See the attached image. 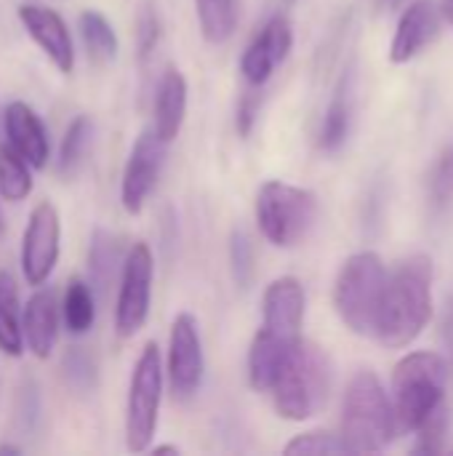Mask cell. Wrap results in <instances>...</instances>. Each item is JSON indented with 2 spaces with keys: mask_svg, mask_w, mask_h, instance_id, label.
Wrapping results in <instances>:
<instances>
[{
  "mask_svg": "<svg viewBox=\"0 0 453 456\" xmlns=\"http://www.w3.org/2000/svg\"><path fill=\"white\" fill-rule=\"evenodd\" d=\"M433 315V262L422 254L406 259L390 278L374 337L400 350L419 339Z\"/></svg>",
  "mask_w": 453,
  "mask_h": 456,
  "instance_id": "cell-1",
  "label": "cell"
},
{
  "mask_svg": "<svg viewBox=\"0 0 453 456\" xmlns=\"http://www.w3.org/2000/svg\"><path fill=\"white\" fill-rule=\"evenodd\" d=\"M400 430L395 403L374 371H358L342 403V438L350 454H379Z\"/></svg>",
  "mask_w": 453,
  "mask_h": 456,
  "instance_id": "cell-2",
  "label": "cell"
},
{
  "mask_svg": "<svg viewBox=\"0 0 453 456\" xmlns=\"http://www.w3.org/2000/svg\"><path fill=\"white\" fill-rule=\"evenodd\" d=\"M331 390V361L310 339H299L280 379L272 387L275 411L288 422L312 419L328 398Z\"/></svg>",
  "mask_w": 453,
  "mask_h": 456,
  "instance_id": "cell-3",
  "label": "cell"
},
{
  "mask_svg": "<svg viewBox=\"0 0 453 456\" xmlns=\"http://www.w3.org/2000/svg\"><path fill=\"white\" fill-rule=\"evenodd\" d=\"M387 270L379 254L360 251L352 254L334 283V307L342 318V323L366 337L376 331V318L382 310L384 289H387Z\"/></svg>",
  "mask_w": 453,
  "mask_h": 456,
  "instance_id": "cell-4",
  "label": "cell"
},
{
  "mask_svg": "<svg viewBox=\"0 0 453 456\" xmlns=\"http://www.w3.org/2000/svg\"><path fill=\"white\" fill-rule=\"evenodd\" d=\"M449 366L443 355L422 350L406 355L392 374V398L400 430L417 433L441 406L446 395Z\"/></svg>",
  "mask_w": 453,
  "mask_h": 456,
  "instance_id": "cell-5",
  "label": "cell"
},
{
  "mask_svg": "<svg viewBox=\"0 0 453 456\" xmlns=\"http://www.w3.org/2000/svg\"><path fill=\"white\" fill-rule=\"evenodd\" d=\"M318 198L315 192L288 184V182H264L256 195V222L262 235L278 246H296L315 224Z\"/></svg>",
  "mask_w": 453,
  "mask_h": 456,
  "instance_id": "cell-6",
  "label": "cell"
},
{
  "mask_svg": "<svg viewBox=\"0 0 453 456\" xmlns=\"http://www.w3.org/2000/svg\"><path fill=\"white\" fill-rule=\"evenodd\" d=\"M160 401H163V358H160V347L155 342H147L142 355L136 358L131 385H128V401H125V449L128 452L142 454L150 449L158 433Z\"/></svg>",
  "mask_w": 453,
  "mask_h": 456,
  "instance_id": "cell-7",
  "label": "cell"
},
{
  "mask_svg": "<svg viewBox=\"0 0 453 456\" xmlns=\"http://www.w3.org/2000/svg\"><path fill=\"white\" fill-rule=\"evenodd\" d=\"M152 278H155V259L150 246L133 243L123 259V270L117 278V299H115L117 337L131 339L147 323L150 305H152Z\"/></svg>",
  "mask_w": 453,
  "mask_h": 456,
  "instance_id": "cell-8",
  "label": "cell"
},
{
  "mask_svg": "<svg viewBox=\"0 0 453 456\" xmlns=\"http://www.w3.org/2000/svg\"><path fill=\"white\" fill-rule=\"evenodd\" d=\"M61 256V219L51 200H40L27 219L24 235H21V275L27 286L40 289L53 275Z\"/></svg>",
  "mask_w": 453,
  "mask_h": 456,
  "instance_id": "cell-9",
  "label": "cell"
},
{
  "mask_svg": "<svg viewBox=\"0 0 453 456\" xmlns=\"http://www.w3.org/2000/svg\"><path fill=\"white\" fill-rule=\"evenodd\" d=\"M168 385L176 401H190L206 374V358H203V342L195 315L179 313L171 323L168 337Z\"/></svg>",
  "mask_w": 453,
  "mask_h": 456,
  "instance_id": "cell-10",
  "label": "cell"
},
{
  "mask_svg": "<svg viewBox=\"0 0 453 456\" xmlns=\"http://www.w3.org/2000/svg\"><path fill=\"white\" fill-rule=\"evenodd\" d=\"M166 147L168 142H163L155 128H144L136 136L120 179V203L125 214L136 216L147 206L166 163Z\"/></svg>",
  "mask_w": 453,
  "mask_h": 456,
  "instance_id": "cell-11",
  "label": "cell"
},
{
  "mask_svg": "<svg viewBox=\"0 0 453 456\" xmlns=\"http://www.w3.org/2000/svg\"><path fill=\"white\" fill-rule=\"evenodd\" d=\"M16 13H19L21 27L32 37V43L48 56V61L59 72L69 75L75 69V40L61 13H56L48 5H35V3H21Z\"/></svg>",
  "mask_w": 453,
  "mask_h": 456,
  "instance_id": "cell-12",
  "label": "cell"
},
{
  "mask_svg": "<svg viewBox=\"0 0 453 456\" xmlns=\"http://www.w3.org/2000/svg\"><path fill=\"white\" fill-rule=\"evenodd\" d=\"M291 45H294L291 21L286 16H272L259 29V35L248 43V48L240 59V72H243L246 83L254 88H262L272 77L278 64L286 61V56L291 53Z\"/></svg>",
  "mask_w": 453,
  "mask_h": 456,
  "instance_id": "cell-13",
  "label": "cell"
},
{
  "mask_svg": "<svg viewBox=\"0 0 453 456\" xmlns=\"http://www.w3.org/2000/svg\"><path fill=\"white\" fill-rule=\"evenodd\" d=\"M3 131L5 142L35 168L43 171L51 158V139L43 118L21 99L8 102L3 110Z\"/></svg>",
  "mask_w": 453,
  "mask_h": 456,
  "instance_id": "cell-14",
  "label": "cell"
},
{
  "mask_svg": "<svg viewBox=\"0 0 453 456\" xmlns=\"http://www.w3.org/2000/svg\"><path fill=\"white\" fill-rule=\"evenodd\" d=\"M59 321H61V305L53 289H35L32 297L21 307V331L24 345L37 361H48L59 342Z\"/></svg>",
  "mask_w": 453,
  "mask_h": 456,
  "instance_id": "cell-15",
  "label": "cell"
},
{
  "mask_svg": "<svg viewBox=\"0 0 453 456\" xmlns=\"http://www.w3.org/2000/svg\"><path fill=\"white\" fill-rule=\"evenodd\" d=\"M441 35V13L435 8V3L430 0H417L411 3L395 29L392 45H390V59L395 64H406L411 59H417L430 43H435V37Z\"/></svg>",
  "mask_w": 453,
  "mask_h": 456,
  "instance_id": "cell-16",
  "label": "cell"
},
{
  "mask_svg": "<svg viewBox=\"0 0 453 456\" xmlns=\"http://www.w3.org/2000/svg\"><path fill=\"white\" fill-rule=\"evenodd\" d=\"M264 329L288 337V339H302V323H304V289L296 278L286 275L278 278L267 286L264 299Z\"/></svg>",
  "mask_w": 453,
  "mask_h": 456,
  "instance_id": "cell-17",
  "label": "cell"
},
{
  "mask_svg": "<svg viewBox=\"0 0 453 456\" xmlns=\"http://www.w3.org/2000/svg\"><path fill=\"white\" fill-rule=\"evenodd\" d=\"M299 339L280 337L264 326L256 331L248 350V382L256 393H272Z\"/></svg>",
  "mask_w": 453,
  "mask_h": 456,
  "instance_id": "cell-18",
  "label": "cell"
},
{
  "mask_svg": "<svg viewBox=\"0 0 453 456\" xmlns=\"http://www.w3.org/2000/svg\"><path fill=\"white\" fill-rule=\"evenodd\" d=\"M152 128L163 142H174L184 126L187 115V80L176 67H168L155 91V110H152Z\"/></svg>",
  "mask_w": 453,
  "mask_h": 456,
  "instance_id": "cell-19",
  "label": "cell"
},
{
  "mask_svg": "<svg viewBox=\"0 0 453 456\" xmlns=\"http://www.w3.org/2000/svg\"><path fill=\"white\" fill-rule=\"evenodd\" d=\"M352 118H355V72L350 69L342 75L320 126L318 144L323 152H339L344 147L352 128Z\"/></svg>",
  "mask_w": 453,
  "mask_h": 456,
  "instance_id": "cell-20",
  "label": "cell"
},
{
  "mask_svg": "<svg viewBox=\"0 0 453 456\" xmlns=\"http://www.w3.org/2000/svg\"><path fill=\"white\" fill-rule=\"evenodd\" d=\"M24 331H21V302L16 281L8 270H0V353L8 358H19L24 353Z\"/></svg>",
  "mask_w": 453,
  "mask_h": 456,
  "instance_id": "cell-21",
  "label": "cell"
},
{
  "mask_svg": "<svg viewBox=\"0 0 453 456\" xmlns=\"http://www.w3.org/2000/svg\"><path fill=\"white\" fill-rule=\"evenodd\" d=\"M93 144V120L88 115H77L69 120L61 142H59V152H56V174L69 179L72 174L80 171L83 160L88 158Z\"/></svg>",
  "mask_w": 453,
  "mask_h": 456,
  "instance_id": "cell-22",
  "label": "cell"
},
{
  "mask_svg": "<svg viewBox=\"0 0 453 456\" xmlns=\"http://www.w3.org/2000/svg\"><path fill=\"white\" fill-rule=\"evenodd\" d=\"M77 29H80V37H83V45H85L88 56L96 64H109V61L117 59L120 43H117L115 27L109 24V19L101 11L85 8L77 16Z\"/></svg>",
  "mask_w": 453,
  "mask_h": 456,
  "instance_id": "cell-23",
  "label": "cell"
},
{
  "mask_svg": "<svg viewBox=\"0 0 453 456\" xmlns=\"http://www.w3.org/2000/svg\"><path fill=\"white\" fill-rule=\"evenodd\" d=\"M61 321L72 337H83L93 329L96 299H93V289L85 281L72 278L67 283L64 297H61Z\"/></svg>",
  "mask_w": 453,
  "mask_h": 456,
  "instance_id": "cell-24",
  "label": "cell"
},
{
  "mask_svg": "<svg viewBox=\"0 0 453 456\" xmlns=\"http://www.w3.org/2000/svg\"><path fill=\"white\" fill-rule=\"evenodd\" d=\"M123 259H120L117 238L112 232H107V230H96L93 240H91V251H88V273H91L93 286L107 291L112 286V281L120 278Z\"/></svg>",
  "mask_w": 453,
  "mask_h": 456,
  "instance_id": "cell-25",
  "label": "cell"
},
{
  "mask_svg": "<svg viewBox=\"0 0 453 456\" xmlns=\"http://www.w3.org/2000/svg\"><path fill=\"white\" fill-rule=\"evenodd\" d=\"M32 195V166L8 144H0V198L21 203Z\"/></svg>",
  "mask_w": 453,
  "mask_h": 456,
  "instance_id": "cell-26",
  "label": "cell"
},
{
  "mask_svg": "<svg viewBox=\"0 0 453 456\" xmlns=\"http://www.w3.org/2000/svg\"><path fill=\"white\" fill-rule=\"evenodd\" d=\"M198 21L203 37L214 45L227 43L238 27V8L235 0H195Z\"/></svg>",
  "mask_w": 453,
  "mask_h": 456,
  "instance_id": "cell-27",
  "label": "cell"
},
{
  "mask_svg": "<svg viewBox=\"0 0 453 456\" xmlns=\"http://www.w3.org/2000/svg\"><path fill=\"white\" fill-rule=\"evenodd\" d=\"M61 377L72 393H77V395L93 393L99 385V369H96L93 355L85 353L83 347H69L61 355Z\"/></svg>",
  "mask_w": 453,
  "mask_h": 456,
  "instance_id": "cell-28",
  "label": "cell"
},
{
  "mask_svg": "<svg viewBox=\"0 0 453 456\" xmlns=\"http://www.w3.org/2000/svg\"><path fill=\"white\" fill-rule=\"evenodd\" d=\"M427 195H430V206L438 216L453 214V147H449L433 166Z\"/></svg>",
  "mask_w": 453,
  "mask_h": 456,
  "instance_id": "cell-29",
  "label": "cell"
},
{
  "mask_svg": "<svg viewBox=\"0 0 453 456\" xmlns=\"http://www.w3.org/2000/svg\"><path fill=\"white\" fill-rule=\"evenodd\" d=\"M288 456L294 454H350L344 438H336L331 433H304V436H296L286 449Z\"/></svg>",
  "mask_w": 453,
  "mask_h": 456,
  "instance_id": "cell-30",
  "label": "cell"
},
{
  "mask_svg": "<svg viewBox=\"0 0 453 456\" xmlns=\"http://www.w3.org/2000/svg\"><path fill=\"white\" fill-rule=\"evenodd\" d=\"M230 262H232V275L240 289H248L254 278V243L243 230H235L230 238Z\"/></svg>",
  "mask_w": 453,
  "mask_h": 456,
  "instance_id": "cell-31",
  "label": "cell"
},
{
  "mask_svg": "<svg viewBox=\"0 0 453 456\" xmlns=\"http://www.w3.org/2000/svg\"><path fill=\"white\" fill-rule=\"evenodd\" d=\"M16 425L24 430V433H32L37 430V422H40V387L35 379H24L19 385V395H16Z\"/></svg>",
  "mask_w": 453,
  "mask_h": 456,
  "instance_id": "cell-32",
  "label": "cell"
},
{
  "mask_svg": "<svg viewBox=\"0 0 453 456\" xmlns=\"http://www.w3.org/2000/svg\"><path fill=\"white\" fill-rule=\"evenodd\" d=\"M419 441H417V454H441L446 449V436H449V411L446 406H441L419 430Z\"/></svg>",
  "mask_w": 453,
  "mask_h": 456,
  "instance_id": "cell-33",
  "label": "cell"
},
{
  "mask_svg": "<svg viewBox=\"0 0 453 456\" xmlns=\"http://www.w3.org/2000/svg\"><path fill=\"white\" fill-rule=\"evenodd\" d=\"M158 40H160V16L152 3H144L136 16V48L142 61H147L155 53Z\"/></svg>",
  "mask_w": 453,
  "mask_h": 456,
  "instance_id": "cell-34",
  "label": "cell"
},
{
  "mask_svg": "<svg viewBox=\"0 0 453 456\" xmlns=\"http://www.w3.org/2000/svg\"><path fill=\"white\" fill-rule=\"evenodd\" d=\"M256 115H259V96H256V91H251V94H246V96L240 99V104H238V131H240L243 136L251 134V128H254V123H256Z\"/></svg>",
  "mask_w": 453,
  "mask_h": 456,
  "instance_id": "cell-35",
  "label": "cell"
},
{
  "mask_svg": "<svg viewBox=\"0 0 453 456\" xmlns=\"http://www.w3.org/2000/svg\"><path fill=\"white\" fill-rule=\"evenodd\" d=\"M443 331H446V339H449V345H453V297L449 299V307H446V321H443Z\"/></svg>",
  "mask_w": 453,
  "mask_h": 456,
  "instance_id": "cell-36",
  "label": "cell"
},
{
  "mask_svg": "<svg viewBox=\"0 0 453 456\" xmlns=\"http://www.w3.org/2000/svg\"><path fill=\"white\" fill-rule=\"evenodd\" d=\"M24 454V449L21 446H16V444H0V456H19Z\"/></svg>",
  "mask_w": 453,
  "mask_h": 456,
  "instance_id": "cell-37",
  "label": "cell"
},
{
  "mask_svg": "<svg viewBox=\"0 0 453 456\" xmlns=\"http://www.w3.org/2000/svg\"><path fill=\"white\" fill-rule=\"evenodd\" d=\"M152 454H179V449L176 446H155Z\"/></svg>",
  "mask_w": 453,
  "mask_h": 456,
  "instance_id": "cell-38",
  "label": "cell"
},
{
  "mask_svg": "<svg viewBox=\"0 0 453 456\" xmlns=\"http://www.w3.org/2000/svg\"><path fill=\"white\" fill-rule=\"evenodd\" d=\"M5 235V214H3V206H0V238Z\"/></svg>",
  "mask_w": 453,
  "mask_h": 456,
  "instance_id": "cell-39",
  "label": "cell"
},
{
  "mask_svg": "<svg viewBox=\"0 0 453 456\" xmlns=\"http://www.w3.org/2000/svg\"><path fill=\"white\" fill-rule=\"evenodd\" d=\"M446 16H449V21L453 24V0H446Z\"/></svg>",
  "mask_w": 453,
  "mask_h": 456,
  "instance_id": "cell-40",
  "label": "cell"
},
{
  "mask_svg": "<svg viewBox=\"0 0 453 456\" xmlns=\"http://www.w3.org/2000/svg\"><path fill=\"white\" fill-rule=\"evenodd\" d=\"M384 3H387V5H398L400 0H384Z\"/></svg>",
  "mask_w": 453,
  "mask_h": 456,
  "instance_id": "cell-41",
  "label": "cell"
}]
</instances>
